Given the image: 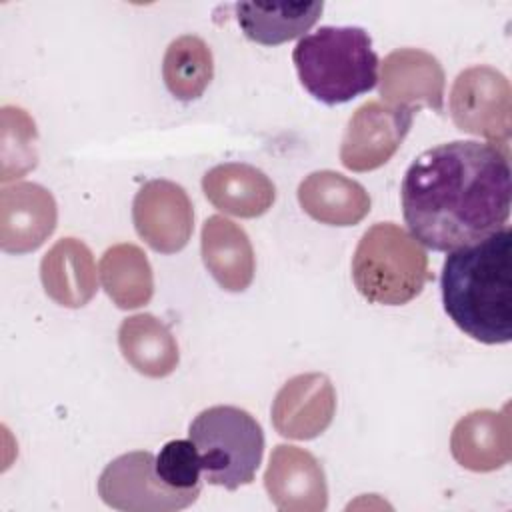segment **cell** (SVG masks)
<instances>
[{"instance_id": "6da1fadb", "label": "cell", "mask_w": 512, "mask_h": 512, "mask_svg": "<svg viewBox=\"0 0 512 512\" xmlns=\"http://www.w3.org/2000/svg\"><path fill=\"white\" fill-rule=\"evenodd\" d=\"M512 170L508 148L454 140L424 150L402 180V214L412 236L450 252L506 226Z\"/></svg>"}, {"instance_id": "52a82bcc", "label": "cell", "mask_w": 512, "mask_h": 512, "mask_svg": "<svg viewBox=\"0 0 512 512\" xmlns=\"http://www.w3.org/2000/svg\"><path fill=\"white\" fill-rule=\"evenodd\" d=\"M200 492L168 488L154 470V454L148 450L126 452L114 458L98 478V496L116 510L172 512L188 508Z\"/></svg>"}, {"instance_id": "4fadbf2b", "label": "cell", "mask_w": 512, "mask_h": 512, "mask_svg": "<svg viewBox=\"0 0 512 512\" xmlns=\"http://www.w3.org/2000/svg\"><path fill=\"white\" fill-rule=\"evenodd\" d=\"M380 96L384 104L416 112L426 106L444 110V70L420 48L392 50L380 64Z\"/></svg>"}, {"instance_id": "3957f363", "label": "cell", "mask_w": 512, "mask_h": 512, "mask_svg": "<svg viewBox=\"0 0 512 512\" xmlns=\"http://www.w3.org/2000/svg\"><path fill=\"white\" fill-rule=\"evenodd\" d=\"M292 62L306 92L328 106L350 102L378 82L372 38L358 26H320L298 40Z\"/></svg>"}, {"instance_id": "603a6c76", "label": "cell", "mask_w": 512, "mask_h": 512, "mask_svg": "<svg viewBox=\"0 0 512 512\" xmlns=\"http://www.w3.org/2000/svg\"><path fill=\"white\" fill-rule=\"evenodd\" d=\"M38 132L30 114L18 106L2 108V174L0 180L8 182L24 176L38 164Z\"/></svg>"}, {"instance_id": "9c48e42d", "label": "cell", "mask_w": 512, "mask_h": 512, "mask_svg": "<svg viewBox=\"0 0 512 512\" xmlns=\"http://www.w3.org/2000/svg\"><path fill=\"white\" fill-rule=\"evenodd\" d=\"M132 220L138 236L154 252L174 254L192 236L194 208L180 184L150 180L134 196Z\"/></svg>"}, {"instance_id": "7a4b0ae2", "label": "cell", "mask_w": 512, "mask_h": 512, "mask_svg": "<svg viewBox=\"0 0 512 512\" xmlns=\"http://www.w3.org/2000/svg\"><path fill=\"white\" fill-rule=\"evenodd\" d=\"M444 310L472 340H512V230L450 250L440 274Z\"/></svg>"}, {"instance_id": "5b68a950", "label": "cell", "mask_w": 512, "mask_h": 512, "mask_svg": "<svg viewBox=\"0 0 512 512\" xmlns=\"http://www.w3.org/2000/svg\"><path fill=\"white\" fill-rule=\"evenodd\" d=\"M202 474L208 484L236 490L250 484L264 454V432L258 420L238 406H210L188 428Z\"/></svg>"}, {"instance_id": "5bb4252c", "label": "cell", "mask_w": 512, "mask_h": 512, "mask_svg": "<svg viewBox=\"0 0 512 512\" xmlns=\"http://www.w3.org/2000/svg\"><path fill=\"white\" fill-rule=\"evenodd\" d=\"M510 408L474 410L452 428L450 452L454 460L472 472H492L510 462Z\"/></svg>"}, {"instance_id": "7c38bea8", "label": "cell", "mask_w": 512, "mask_h": 512, "mask_svg": "<svg viewBox=\"0 0 512 512\" xmlns=\"http://www.w3.org/2000/svg\"><path fill=\"white\" fill-rule=\"evenodd\" d=\"M54 196L40 184L16 182L0 192V248L8 254L38 250L56 230Z\"/></svg>"}, {"instance_id": "2e32d148", "label": "cell", "mask_w": 512, "mask_h": 512, "mask_svg": "<svg viewBox=\"0 0 512 512\" xmlns=\"http://www.w3.org/2000/svg\"><path fill=\"white\" fill-rule=\"evenodd\" d=\"M202 192L214 208L238 218H258L276 200L272 180L244 162H226L210 168L202 176Z\"/></svg>"}, {"instance_id": "ba28073f", "label": "cell", "mask_w": 512, "mask_h": 512, "mask_svg": "<svg viewBox=\"0 0 512 512\" xmlns=\"http://www.w3.org/2000/svg\"><path fill=\"white\" fill-rule=\"evenodd\" d=\"M414 112L384 102H364L350 116L342 144L340 162L352 172H370L384 166L402 146L410 132Z\"/></svg>"}, {"instance_id": "e0dca14e", "label": "cell", "mask_w": 512, "mask_h": 512, "mask_svg": "<svg viewBox=\"0 0 512 512\" xmlns=\"http://www.w3.org/2000/svg\"><path fill=\"white\" fill-rule=\"evenodd\" d=\"M44 292L64 308H82L96 294V264L90 248L78 238H60L42 256Z\"/></svg>"}, {"instance_id": "ac0fdd59", "label": "cell", "mask_w": 512, "mask_h": 512, "mask_svg": "<svg viewBox=\"0 0 512 512\" xmlns=\"http://www.w3.org/2000/svg\"><path fill=\"white\" fill-rule=\"evenodd\" d=\"M298 204L310 218L328 226H354L370 212L366 188L334 170L308 174L298 186Z\"/></svg>"}, {"instance_id": "44dd1931", "label": "cell", "mask_w": 512, "mask_h": 512, "mask_svg": "<svg viewBox=\"0 0 512 512\" xmlns=\"http://www.w3.org/2000/svg\"><path fill=\"white\" fill-rule=\"evenodd\" d=\"M98 272L104 292L122 310L140 308L154 294L152 266L136 244L122 242L110 246L100 258Z\"/></svg>"}, {"instance_id": "7402d4cb", "label": "cell", "mask_w": 512, "mask_h": 512, "mask_svg": "<svg viewBox=\"0 0 512 512\" xmlns=\"http://www.w3.org/2000/svg\"><path fill=\"white\" fill-rule=\"evenodd\" d=\"M212 76V50L200 36L184 34L168 44L162 60V78L176 100L192 102L200 98Z\"/></svg>"}, {"instance_id": "d6986e66", "label": "cell", "mask_w": 512, "mask_h": 512, "mask_svg": "<svg viewBox=\"0 0 512 512\" xmlns=\"http://www.w3.org/2000/svg\"><path fill=\"white\" fill-rule=\"evenodd\" d=\"M118 348L122 358L148 378L170 376L180 362L174 334L152 314L124 318L118 328Z\"/></svg>"}, {"instance_id": "8fae6325", "label": "cell", "mask_w": 512, "mask_h": 512, "mask_svg": "<svg viewBox=\"0 0 512 512\" xmlns=\"http://www.w3.org/2000/svg\"><path fill=\"white\" fill-rule=\"evenodd\" d=\"M336 390L326 374L306 372L290 378L272 402V424L276 432L292 440L320 436L334 418Z\"/></svg>"}, {"instance_id": "ffe728a7", "label": "cell", "mask_w": 512, "mask_h": 512, "mask_svg": "<svg viewBox=\"0 0 512 512\" xmlns=\"http://www.w3.org/2000/svg\"><path fill=\"white\" fill-rule=\"evenodd\" d=\"M244 36L264 46L284 44L308 32L320 18L322 2H238L232 6Z\"/></svg>"}, {"instance_id": "cb8c5ba5", "label": "cell", "mask_w": 512, "mask_h": 512, "mask_svg": "<svg viewBox=\"0 0 512 512\" xmlns=\"http://www.w3.org/2000/svg\"><path fill=\"white\" fill-rule=\"evenodd\" d=\"M154 470L158 478L174 490L180 492H200V456L194 442L170 440L166 442L158 456H154Z\"/></svg>"}, {"instance_id": "30bf717a", "label": "cell", "mask_w": 512, "mask_h": 512, "mask_svg": "<svg viewBox=\"0 0 512 512\" xmlns=\"http://www.w3.org/2000/svg\"><path fill=\"white\" fill-rule=\"evenodd\" d=\"M264 488L282 512H322L328 506L324 468L312 452L298 446L278 444L272 450Z\"/></svg>"}, {"instance_id": "277c9868", "label": "cell", "mask_w": 512, "mask_h": 512, "mask_svg": "<svg viewBox=\"0 0 512 512\" xmlns=\"http://www.w3.org/2000/svg\"><path fill=\"white\" fill-rule=\"evenodd\" d=\"M428 278V254L402 226L376 222L358 240L352 256V280L368 302L408 304L420 296Z\"/></svg>"}, {"instance_id": "8992f818", "label": "cell", "mask_w": 512, "mask_h": 512, "mask_svg": "<svg viewBox=\"0 0 512 512\" xmlns=\"http://www.w3.org/2000/svg\"><path fill=\"white\" fill-rule=\"evenodd\" d=\"M512 90L508 78L492 66L462 70L450 90L448 108L458 130L508 148L512 134Z\"/></svg>"}, {"instance_id": "9a60e30c", "label": "cell", "mask_w": 512, "mask_h": 512, "mask_svg": "<svg viewBox=\"0 0 512 512\" xmlns=\"http://www.w3.org/2000/svg\"><path fill=\"white\" fill-rule=\"evenodd\" d=\"M200 252L206 270L228 292H242L252 284L256 260L248 234L224 216H210L202 224Z\"/></svg>"}]
</instances>
